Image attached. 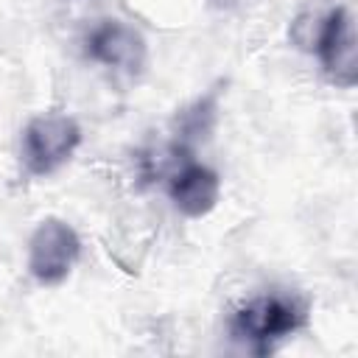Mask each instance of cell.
Masks as SVG:
<instances>
[{
	"instance_id": "cell-1",
	"label": "cell",
	"mask_w": 358,
	"mask_h": 358,
	"mask_svg": "<svg viewBox=\"0 0 358 358\" xmlns=\"http://www.w3.org/2000/svg\"><path fill=\"white\" fill-rule=\"evenodd\" d=\"M305 305L291 294H263L246 302L232 316V338L252 344L255 352H268L305 324Z\"/></svg>"
},
{
	"instance_id": "cell-2",
	"label": "cell",
	"mask_w": 358,
	"mask_h": 358,
	"mask_svg": "<svg viewBox=\"0 0 358 358\" xmlns=\"http://www.w3.org/2000/svg\"><path fill=\"white\" fill-rule=\"evenodd\" d=\"M81 145V126L70 115H39L28 120L20 140V157L28 173L48 176L59 171Z\"/></svg>"
},
{
	"instance_id": "cell-3",
	"label": "cell",
	"mask_w": 358,
	"mask_h": 358,
	"mask_svg": "<svg viewBox=\"0 0 358 358\" xmlns=\"http://www.w3.org/2000/svg\"><path fill=\"white\" fill-rule=\"evenodd\" d=\"M81 255L78 232L62 218H45L28 241V271L42 285H59Z\"/></svg>"
},
{
	"instance_id": "cell-4",
	"label": "cell",
	"mask_w": 358,
	"mask_h": 358,
	"mask_svg": "<svg viewBox=\"0 0 358 358\" xmlns=\"http://www.w3.org/2000/svg\"><path fill=\"white\" fill-rule=\"evenodd\" d=\"M313 48L319 53L324 76L336 87L350 90L358 84V36L352 11L347 6H333L327 11Z\"/></svg>"
},
{
	"instance_id": "cell-5",
	"label": "cell",
	"mask_w": 358,
	"mask_h": 358,
	"mask_svg": "<svg viewBox=\"0 0 358 358\" xmlns=\"http://www.w3.org/2000/svg\"><path fill=\"white\" fill-rule=\"evenodd\" d=\"M84 50L95 64L109 67L120 76H137L145 64V56H148L143 34L137 28L120 22V20L98 22L87 34Z\"/></svg>"
},
{
	"instance_id": "cell-6",
	"label": "cell",
	"mask_w": 358,
	"mask_h": 358,
	"mask_svg": "<svg viewBox=\"0 0 358 358\" xmlns=\"http://www.w3.org/2000/svg\"><path fill=\"white\" fill-rule=\"evenodd\" d=\"M168 196H171L173 207L182 215L201 218L218 204L221 179L213 168H207L201 162H193V159H185L168 176Z\"/></svg>"
},
{
	"instance_id": "cell-7",
	"label": "cell",
	"mask_w": 358,
	"mask_h": 358,
	"mask_svg": "<svg viewBox=\"0 0 358 358\" xmlns=\"http://www.w3.org/2000/svg\"><path fill=\"white\" fill-rule=\"evenodd\" d=\"M215 115H218V87H213L210 92H204L201 98H196L190 106H185L173 126H176V148L187 151L193 143L204 140L213 126H215Z\"/></svg>"
},
{
	"instance_id": "cell-8",
	"label": "cell",
	"mask_w": 358,
	"mask_h": 358,
	"mask_svg": "<svg viewBox=\"0 0 358 358\" xmlns=\"http://www.w3.org/2000/svg\"><path fill=\"white\" fill-rule=\"evenodd\" d=\"M330 8H333V6H322V0H316L313 6H310V0H308L305 8L299 11V17L291 22V39H294L302 50H313L316 36H319V28H322V22H324V17H327Z\"/></svg>"
}]
</instances>
